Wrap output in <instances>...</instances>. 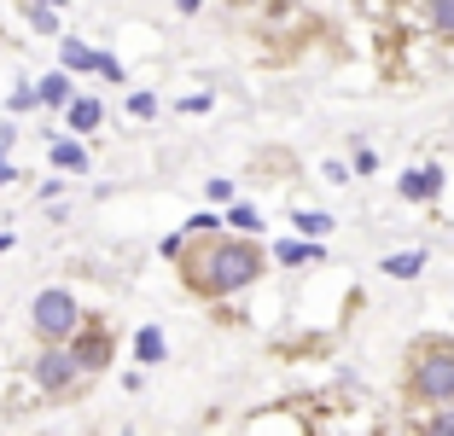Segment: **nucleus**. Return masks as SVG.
I'll list each match as a JSON object with an SVG mask.
<instances>
[{"label": "nucleus", "mask_w": 454, "mask_h": 436, "mask_svg": "<svg viewBox=\"0 0 454 436\" xmlns=\"http://www.w3.org/2000/svg\"><path fill=\"white\" fill-rule=\"evenodd\" d=\"M134 355L146 361V367H152V361H163V355H169L163 331H158V326H140V331H134Z\"/></svg>", "instance_id": "11"}, {"label": "nucleus", "mask_w": 454, "mask_h": 436, "mask_svg": "<svg viewBox=\"0 0 454 436\" xmlns=\"http://www.w3.org/2000/svg\"><path fill=\"white\" fill-rule=\"evenodd\" d=\"M426 24L437 35H454V0H426Z\"/></svg>", "instance_id": "15"}, {"label": "nucleus", "mask_w": 454, "mask_h": 436, "mask_svg": "<svg viewBox=\"0 0 454 436\" xmlns=\"http://www.w3.org/2000/svg\"><path fill=\"white\" fill-rule=\"evenodd\" d=\"M65 122L76 134H94L99 122H106V105H99V99H88V93H82V99H65Z\"/></svg>", "instance_id": "7"}, {"label": "nucleus", "mask_w": 454, "mask_h": 436, "mask_svg": "<svg viewBox=\"0 0 454 436\" xmlns=\"http://www.w3.org/2000/svg\"><path fill=\"white\" fill-rule=\"evenodd\" d=\"M227 222L239 227V233H256V227H262V215H256L251 204H233V215H227Z\"/></svg>", "instance_id": "18"}, {"label": "nucleus", "mask_w": 454, "mask_h": 436, "mask_svg": "<svg viewBox=\"0 0 454 436\" xmlns=\"http://www.w3.org/2000/svg\"><path fill=\"white\" fill-rule=\"evenodd\" d=\"M181 111H187V117H204V111H210V99H204V93H192V99H181Z\"/></svg>", "instance_id": "22"}, {"label": "nucleus", "mask_w": 454, "mask_h": 436, "mask_svg": "<svg viewBox=\"0 0 454 436\" xmlns=\"http://www.w3.org/2000/svg\"><path fill=\"white\" fill-rule=\"evenodd\" d=\"M129 117L152 122V117H158V93H129Z\"/></svg>", "instance_id": "16"}, {"label": "nucleus", "mask_w": 454, "mask_h": 436, "mask_svg": "<svg viewBox=\"0 0 454 436\" xmlns=\"http://www.w3.org/2000/svg\"><path fill=\"white\" fill-rule=\"evenodd\" d=\"M94 70H99L106 82H122V58H117V53H94Z\"/></svg>", "instance_id": "19"}, {"label": "nucleus", "mask_w": 454, "mask_h": 436, "mask_svg": "<svg viewBox=\"0 0 454 436\" xmlns=\"http://www.w3.org/2000/svg\"><path fill=\"white\" fill-rule=\"evenodd\" d=\"M65 349H70V361L82 367V378H99V372L117 361V338H111V326L99 315H82L76 331L65 338Z\"/></svg>", "instance_id": "4"}, {"label": "nucleus", "mask_w": 454, "mask_h": 436, "mask_svg": "<svg viewBox=\"0 0 454 436\" xmlns=\"http://www.w3.org/2000/svg\"><path fill=\"white\" fill-rule=\"evenodd\" d=\"M12 181H18V169L6 163V152H0V186H12Z\"/></svg>", "instance_id": "24"}, {"label": "nucleus", "mask_w": 454, "mask_h": 436, "mask_svg": "<svg viewBox=\"0 0 454 436\" xmlns=\"http://www.w3.org/2000/svg\"><path fill=\"white\" fill-rule=\"evenodd\" d=\"M6 251H12V233H0V256H6Z\"/></svg>", "instance_id": "26"}, {"label": "nucleus", "mask_w": 454, "mask_h": 436, "mask_svg": "<svg viewBox=\"0 0 454 436\" xmlns=\"http://www.w3.org/2000/svg\"><path fill=\"white\" fill-rule=\"evenodd\" d=\"M12 140H18V128H12V122H0V152H12Z\"/></svg>", "instance_id": "23"}, {"label": "nucleus", "mask_w": 454, "mask_h": 436, "mask_svg": "<svg viewBox=\"0 0 454 436\" xmlns=\"http://www.w3.org/2000/svg\"><path fill=\"white\" fill-rule=\"evenodd\" d=\"M402 396L408 401H431V408L454 401V338H414Z\"/></svg>", "instance_id": "2"}, {"label": "nucleus", "mask_w": 454, "mask_h": 436, "mask_svg": "<svg viewBox=\"0 0 454 436\" xmlns=\"http://www.w3.org/2000/svg\"><path fill=\"white\" fill-rule=\"evenodd\" d=\"M47 163H53L59 175H88V163H94V158H88V145H82V140H53Z\"/></svg>", "instance_id": "6"}, {"label": "nucleus", "mask_w": 454, "mask_h": 436, "mask_svg": "<svg viewBox=\"0 0 454 436\" xmlns=\"http://www.w3.org/2000/svg\"><path fill=\"white\" fill-rule=\"evenodd\" d=\"M29 29H35V35H59V6H41V0H29Z\"/></svg>", "instance_id": "14"}, {"label": "nucleus", "mask_w": 454, "mask_h": 436, "mask_svg": "<svg viewBox=\"0 0 454 436\" xmlns=\"http://www.w3.org/2000/svg\"><path fill=\"white\" fill-rule=\"evenodd\" d=\"M431 431H454V408H449V401H442V408L431 413Z\"/></svg>", "instance_id": "21"}, {"label": "nucleus", "mask_w": 454, "mask_h": 436, "mask_svg": "<svg viewBox=\"0 0 454 436\" xmlns=\"http://www.w3.org/2000/svg\"><path fill=\"white\" fill-rule=\"evenodd\" d=\"M426 268V251H402V256H385V274L390 279H414Z\"/></svg>", "instance_id": "13"}, {"label": "nucleus", "mask_w": 454, "mask_h": 436, "mask_svg": "<svg viewBox=\"0 0 454 436\" xmlns=\"http://www.w3.org/2000/svg\"><path fill=\"white\" fill-rule=\"evenodd\" d=\"M175 268H181V285L210 303V297H233V291L256 285L262 268H268V251L256 245V238H222L210 227V233H187L181 238Z\"/></svg>", "instance_id": "1"}, {"label": "nucleus", "mask_w": 454, "mask_h": 436, "mask_svg": "<svg viewBox=\"0 0 454 436\" xmlns=\"http://www.w3.org/2000/svg\"><path fill=\"white\" fill-rule=\"evenodd\" d=\"M35 390H47V396H70L82 384V367L70 361V349L65 344H41V355H35Z\"/></svg>", "instance_id": "5"}, {"label": "nucleus", "mask_w": 454, "mask_h": 436, "mask_svg": "<svg viewBox=\"0 0 454 436\" xmlns=\"http://www.w3.org/2000/svg\"><path fill=\"white\" fill-rule=\"evenodd\" d=\"M41 6H59V12H65V0H41Z\"/></svg>", "instance_id": "27"}, {"label": "nucleus", "mask_w": 454, "mask_h": 436, "mask_svg": "<svg viewBox=\"0 0 454 436\" xmlns=\"http://www.w3.org/2000/svg\"><path fill=\"white\" fill-rule=\"evenodd\" d=\"M59 65H65L70 76H76V70H94V47L76 41V35H65V41H59Z\"/></svg>", "instance_id": "10"}, {"label": "nucleus", "mask_w": 454, "mask_h": 436, "mask_svg": "<svg viewBox=\"0 0 454 436\" xmlns=\"http://www.w3.org/2000/svg\"><path fill=\"white\" fill-rule=\"evenodd\" d=\"M65 99H70V70H53V76H41V82H35V105L65 111Z\"/></svg>", "instance_id": "9"}, {"label": "nucleus", "mask_w": 454, "mask_h": 436, "mask_svg": "<svg viewBox=\"0 0 454 436\" xmlns=\"http://www.w3.org/2000/svg\"><path fill=\"white\" fill-rule=\"evenodd\" d=\"M274 256H280L286 268H303V262H321V245H303V238H286V245H274Z\"/></svg>", "instance_id": "12"}, {"label": "nucleus", "mask_w": 454, "mask_h": 436, "mask_svg": "<svg viewBox=\"0 0 454 436\" xmlns=\"http://www.w3.org/2000/svg\"><path fill=\"white\" fill-rule=\"evenodd\" d=\"M76 320H82L76 291H65V285L35 291V303H29V326H35V338H41V344H65L70 331H76Z\"/></svg>", "instance_id": "3"}, {"label": "nucleus", "mask_w": 454, "mask_h": 436, "mask_svg": "<svg viewBox=\"0 0 454 436\" xmlns=\"http://www.w3.org/2000/svg\"><path fill=\"white\" fill-rule=\"evenodd\" d=\"M199 6H204V0H181V12H199Z\"/></svg>", "instance_id": "25"}, {"label": "nucleus", "mask_w": 454, "mask_h": 436, "mask_svg": "<svg viewBox=\"0 0 454 436\" xmlns=\"http://www.w3.org/2000/svg\"><path fill=\"white\" fill-rule=\"evenodd\" d=\"M6 111H35V88H29V82H18L12 99H6Z\"/></svg>", "instance_id": "20"}, {"label": "nucleus", "mask_w": 454, "mask_h": 436, "mask_svg": "<svg viewBox=\"0 0 454 436\" xmlns=\"http://www.w3.org/2000/svg\"><path fill=\"white\" fill-rule=\"evenodd\" d=\"M326 227H333V222H326V215H321V210H309V215H303V210H297V233H309V238H321V233H326Z\"/></svg>", "instance_id": "17"}, {"label": "nucleus", "mask_w": 454, "mask_h": 436, "mask_svg": "<svg viewBox=\"0 0 454 436\" xmlns=\"http://www.w3.org/2000/svg\"><path fill=\"white\" fill-rule=\"evenodd\" d=\"M442 192V169L431 163V169H414V175H402V199H414V204H426V199H437Z\"/></svg>", "instance_id": "8"}]
</instances>
